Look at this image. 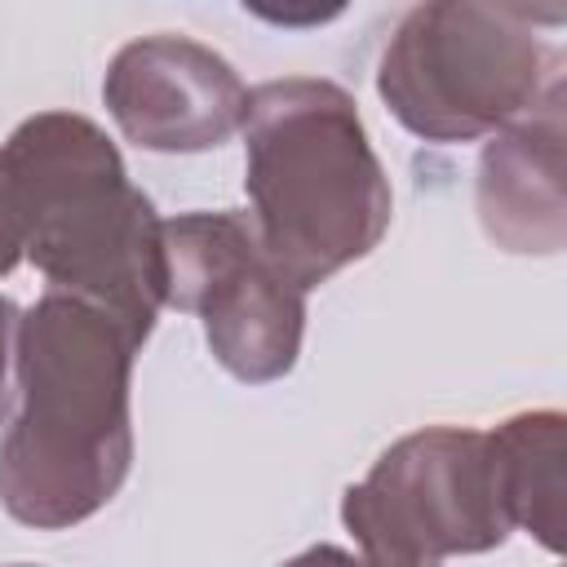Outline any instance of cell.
Returning a JSON list of instances; mask_svg holds the SVG:
<instances>
[{"label": "cell", "mask_w": 567, "mask_h": 567, "mask_svg": "<svg viewBox=\"0 0 567 567\" xmlns=\"http://www.w3.org/2000/svg\"><path fill=\"white\" fill-rule=\"evenodd\" d=\"M27 257V235H22V213H18V195L0 155V275H9L18 261Z\"/></svg>", "instance_id": "10"}, {"label": "cell", "mask_w": 567, "mask_h": 567, "mask_svg": "<svg viewBox=\"0 0 567 567\" xmlns=\"http://www.w3.org/2000/svg\"><path fill=\"white\" fill-rule=\"evenodd\" d=\"M558 58L514 4H421L381 53L377 93L425 142H474L518 124L563 84Z\"/></svg>", "instance_id": "4"}, {"label": "cell", "mask_w": 567, "mask_h": 567, "mask_svg": "<svg viewBox=\"0 0 567 567\" xmlns=\"http://www.w3.org/2000/svg\"><path fill=\"white\" fill-rule=\"evenodd\" d=\"M244 146L248 221L301 292L368 257L390 230V182L341 84L288 75L248 89Z\"/></svg>", "instance_id": "2"}, {"label": "cell", "mask_w": 567, "mask_h": 567, "mask_svg": "<svg viewBox=\"0 0 567 567\" xmlns=\"http://www.w3.org/2000/svg\"><path fill=\"white\" fill-rule=\"evenodd\" d=\"M341 518L368 567H439L447 554H487L514 527L501 509L487 434L430 425L377 456L346 487Z\"/></svg>", "instance_id": "5"}, {"label": "cell", "mask_w": 567, "mask_h": 567, "mask_svg": "<svg viewBox=\"0 0 567 567\" xmlns=\"http://www.w3.org/2000/svg\"><path fill=\"white\" fill-rule=\"evenodd\" d=\"M18 323H22L18 306L0 297V421L9 412V359L18 354Z\"/></svg>", "instance_id": "11"}, {"label": "cell", "mask_w": 567, "mask_h": 567, "mask_svg": "<svg viewBox=\"0 0 567 567\" xmlns=\"http://www.w3.org/2000/svg\"><path fill=\"white\" fill-rule=\"evenodd\" d=\"M474 208L487 239L505 252L549 257L563 248V84H554L532 115L487 142L478 159Z\"/></svg>", "instance_id": "8"}, {"label": "cell", "mask_w": 567, "mask_h": 567, "mask_svg": "<svg viewBox=\"0 0 567 567\" xmlns=\"http://www.w3.org/2000/svg\"><path fill=\"white\" fill-rule=\"evenodd\" d=\"M284 567H368L359 554H350V549H337V545H315V549H306V554H297V558H288Z\"/></svg>", "instance_id": "12"}, {"label": "cell", "mask_w": 567, "mask_h": 567, "mask_svg": "<svg viewBox=\"0 0 567 567\" xmlns=\"http://www.w3.org/2000/svg\"><path fill=\"white\" fill-rule=\"evenodd\" d=\"M0 155L35 270L146 341L168 284L164 221L106 133L84 115L44 111L22 120Z\"/></svg>", "instance_id": "3"}, {"label": "cell", "mask_w": 567, "mask_h": 567, "mask_svg": "<svg viewBox=\"0 0 567 567\" xmlns=\"http://www.w3.org/2000/svg\"><path fill=\"white\" fill-rule=\"evenodd\" d=\"M102 97L128 142L142 151H208L244 128L248 89L235 66L186 40L146 35L115 53Z\"/></svg>", "instance_id": "7"}, {"label": "cell", "mask_w": 567, "mask_h": 567, "mask_svg": "<svg viewBox=\"0 0 567 567\" xmlns=\"http://www.w3.org/2000/svg\"><path fill=\"white\" fill-rule=\"evenodd\" d=\"M492 478L509 527L563 549V412H523L487 434Z\"/></svg>", "instance_id": "9"}, {"label": "cell", "mask_w": 567, "mask_h": 567, "mask_svg": "<svg viewBox=\"0 0 567 567\" xmlns=\"http://www.w3.org/2000/svg\"><path fill=\"white\" fill-rule=\"evenodd\" d=\"M164 306L204 319L213 359L248 381H279L301 354L306 297L261 252L244 213H186L164 221Z\"/></svg>", "instance_id": "6"}, {"label": "cell", "mask_w": 567, "mask_h": 567, "mask_svg": "<svg viewBox=\"0 0 567 567\" xmlns=\"http://www.w3.org/2000/svg\"><path fill=\"white\" fill-rule=\"evenodd\" d=\"M137 337L106 310L49 292L18 323V416L0 439V505L40 532L93 518L128 478Z\"/></svg>", "instance_id": "1"}, {"label": "cell", "mask_w": 567, "mask_h": 567, "mask_svg": "<svg viewBox=\"0 0 567 567\" xmlns=\"http://www.w3.org/2000/svg\"><path fill=\"white\" fill-rule=\"evenodd\" d=\"M13 567H31V563H13Z\"/></svg>", "instance_id": "13"}]
</instances>
